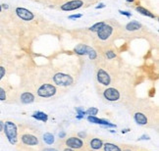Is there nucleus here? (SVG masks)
I'll use <instances>...</instances> for the list:
<instances>
[{"instance_id": "nucleus-1", "label": "nucleus", "mask_w": 159, "mask_h": 151, "mask_svg": "<svg viewBox=\"0 0 159 151\" xmlns=\"http://www.w3.org/2000/svg\"><path fill=\"white\" fill-rule=\"evenodd\" d=\"M21 87L33 91L39 101L56 99L66 91L51 82L44 68H29L22 76Z\"/></svg>"}, {"instance_id": "nucleus-2", "label": "nucleus", "mask_w": 159, "mask_h": 151, "mask_svg": "<svg viewBox=\"0 0 159 151\" xmlns=\"http://www.w3.org/2000/svg\"><path fill=\"white\" fill-rule=\"evenodd\" d=\"M103 102L110 104H120L125 108L138 97L136 83L130 73L107 87H96Z\"/></svg>"}, {"instance_id": "nucleus-3", "label": "nucleus", "mask_w": 159, "mask_h": 151, "mask_svg": "<svg viewBox=\"0 0 159 151\" xmlns=\"http://www.w3.org/2000/svg\"><path fill=\"white\" fill-rule=\"evenodd\" d=\"M134 122L146 129H157L159 124V109L154 101L148 98L137 97L128 106Z\"/></svg>"}, {"instance_id": "nucleus-4", "label": "nucleus", "mask_w": 159, "mask_h": 151, "mask_svg": "<svg viewBox=\"0 0 159 151\" xmlns=\"http://www.w3.org/2000/svg\"><path fill=\"white\" fill-rule=\"evenodd\" d=\"M94 65L95 86L99 87H107L111 86L128 73L121 60L107 61L101 58L95 62Z\"/></svg>"}, {"instance_id": "nucleus-5", "label": "nucleus", "mask_w": 159, "mask_h": 151, "mask_svg": "<svg viewBox=\"0 0 159 151\" xmlns=\"http://www.w3.org/2000/svg\"><path fill=\"white\" fill-rule=\"evenodd\" d=\"M119 38H124L123 26L116 20H105V23L94 33L91 40L93 46L98 49L101 47L114 44L115 40Z\"/></svg>"}, {"instance_id": "nucleus-6", "label": "nucleus", "mask_w": 159, "mask_h": 151, "mask_svg": "<svg viewBox=\"0 0 159 151\" xmlns=\"http://www.w3.org/2000/svg\"><path fill=\"white\" fill-rule=\"evenodd\" d=\"M42 145V135L36 127L30 124L19 126L17 146L20 151H38Z\"/></svg>"}, {"instance_id": "nucleus-7", "label": "nucleus", "mask_w": 159, "mask_h": 151, "mask_svg": "<svg viewBox=\"0 0 159 151\" xmlns=\"http://www.w3.org/2000/svg\"><path fill=\"white\" fill-rule=\"evenodd\" d=\"M51 82L57 87L68 91L70 88L76 86L78 78L74 72H71L66 68H52L43 67Z\"/></svg>"}, {"instance_id": "nucleus-8", "label": "nucleus", "mask_w": 159, "mask_h": 151, "mask_svg": "<svg viewBox=\"0 0 159 151\" xmlns=\"http://www.w3.org/2000/svg\"><path fill=\"white\" fill-rule=\"evenodd\" d=\"M124 38L134 39V38H144L150 41V39L154 38L155 35L151 31H149L148 27L143 25L136 20L127 23L123 27Z\"/></svg>"}, {"instance_id": "nucleus-9", "label": "nucleus", "mask_w": 159, "mask_h": 151, "mask_svg": "<svg viewBox=\"0 0 159 151\" xmlns=\"http://www.w3.org/2000/svg\"><path fill=\"white\" fill-rule=\"evenodd\" d=\"M74 52L79 56H88L89 60H93L94 63L101 59L99 51L94 46L87 43H79L74 48Z\"/></svg>"}, {"instance_id": "nucleus-10", "label": "nucleus", "mask_w": 159, "mask_h": 151, "mask_svg": "<svg viewBox=\"0 0 159 151\" xmlns=\"http://www.w3.org/2000/svg\"><path fill=\"white\" fill-rule=\"evenodd\" d=\"M3 131L7 137L8 141L12 145H17L18 143V136H19V127L16 125L14 121L7 120L4 122Z\"/></svg>"}, {"instance_id": "nucleus-11", "label": "nucleus", "mask_w": 159, "mask_h": 151, "mask_svg": "<svg viewBox=\"0 0 159 151\" xmlns=\"http://www.w3.org/2000/svg\"><path fill=\"white\" fill-rule=\"evenodd\" d=\"M60 142L63 144V146L74 149L76 151H82L85 147L84 140L78 135H67L64 138H62V140H60Z\"/></svg>"}, {"instance_id": "nucleus-12", "label": "nucleus", "mask_w": 159, "mask_h": 151, "mask_svg": "<svg viewBox=\"0 0 159 151\" xmlns=\"http://www.w3.org/2000/svg\"><path fill=\"white\" fill-rule=\"evenodd\" d=\"M39 101L36 96L30 89L20 87L19 89H16V103L20 104H32Z\"/></svg>"}, {"instance_id": "nucleus-13", "label": "nucleus", "mask_w": 159, "mask_h": 151, "mask_svg": "<svg viewBox=\"0 0 159 151\" xmlns=\"http://www.w3.org/2000/svg\"><path fill=\"white\" fill-rule=\"evenodd\" d=\"M0 101L7 103H16V89L9 83H0Z\"/></svg>"}, {"instance_id": "nucleus-14", "label": "nucleus", "mask_w": 159, "mask_h": 151, "mask_svg": "<svg viewBox=\"0 0 159 151\" xmlns=\"http://www.w3.org/2000/svg\"><path fill=\"white\" fill-rule=\"evenodd\" d=\"M100 53L102 59L107 60V61H118L120 59V51L114 44L107 45L97 49Z\"/></svg>"}, {"instance_id": "nucleus-15", "label": "nucleus", "mask_w": 159, "mask_h": 151, "mask_svg": "<svg viewBox=\"0 0 159 151\" xmlns=\"http://www.w3.org/2000/svg\"><path fill=\"white\" fill-rule=\"evenodd\" d=\"M85 5L84 0H68L59 5V10L64 12H71L81 9Z\"/></svg>"}, {"instance_id": "nucleus-16", "label": "nucleus", "mask_w": 159, "mask_h": 151, "mask_svg": "<svg viewBox=\"0 0 159 151\" xmlns=\"http://www.w3.org/2000/svg\"><path fill=\"white\" fill-rule=\"evenodd\" d=\"M84 143H85V146L90 149H93L94 151H100L103 146V143H104V140L99 136L88 135L84 140Z\"/></svg>"}, {"instance_id": "nucleus-17", "label": "nucleus", "mask_w": 159, "mask_h": 151, "mask_svg": "<svg viewBox=\"0 0 159 151\" xmlns=\"http://www.w3.org/2000/svg\"><path fill=\"white\" fill-rule=\"evenodd\" d=\"M15 15L19 18L20 20L26 23H30L35 20V14L29 9L23 8V7H16L15 8Z\"/></svg>"}, {"instance_id": "nucleus-18", "label": "nucleus", "mask_w": 159, "mask_h": 151, "mask_svg": "<svg viewBox=\"0 0 159 151\" xmlns=\"http://www.w3.org/2000/svg\"><path fill=\"white\" fill-rule=\"evenodd\" d=\"M100 151H122L121 143H116L111 141H104Z\"/></svg>"}, {"instance_id": "nucleus-19", "label": "nucleus", "mask_w": 159, "mask_h": 151, "mask_svg": "<svg viewBox=\"0 0 159 151\" xmlns=\"http://www.w3.org/2000/svg\"><path fill=\"white\" fill-rule=\"evenodd\" d=\"M134 9L136 10L139 14L143 15V16H145V17L151 18V19H156V18H157L156 14H154L152 11H150V10H149V9H148V8L143 7V6H142V5L136 6V7H134Z\"/></svg>"}, {"instance_id": "nucleus-20", "label": "nucleus", "mask_w": 159, "mask_h": 151, "mask_svg": "<svg viewBox=\"0 0 159 151\" xmlns=\"http://www.w3.org/2000/svg\"><path fill=\"white\" fill-rule=\"evenodd\" d=\"M105 23V21H100V22H97V23H95V24H93V26L91 27H89V28H88L87 29V31L89 32V33H95L98 29L103 26V24Z\"/></svg>"}, {"instance_id": "nucleus-21", "label": "nucleus", "mask_w": 159, "mask_h": 151, "mask_svg": "<svg viewBox=\"0 0 159 151\" xmlns=\"http://www.w3.org/2000/svg\"><path fill=\"white\" fill-rule=\"evenodd\" d=\"M88 120L91 123H94V124H100V125H107V126H110V127H114V125L112 124H109L108 122L104 120H100V119H97L95 116H89L88 117Z\"/></svg>"}, {"instance_id": "nucleus-22", "label": "nucleus", "mask_w": 159, "mask_h": 151, "mask_svg": "<svg viewBox=\"0 0 159 151\" xmlns=\"http://www.w3.org/2000/svg\"><path fill=\"white\" fill-rule=\"evenodd\" d=\"M33 117L35 118L36 120H40L42 121V122H47V120H48V117H47V115L43 112H36L33 115Z\"/></svg>"}, {"instance_id": "nucleus-23", "label": "nucleus", "mask_w": 159, "mask_h": 151, "mask_svg": "<svg viewBox=\"0 0 159 151\" xmlns=\"http://www.w3.org/2000/svg\"><path fill=\"white\" fill-rule=\"evenodd\" d=\"M42 140H43L45 143L47 144H52L54 142V135L52 134H49V132H47V134H45L43 136H42Z\"/></svg>"}, {"instance_id": "nucleus-24", "label": "nucleus", "mask_w": 159, "mask_h": 151, "mask_svg": "<svg viewBox=\"0 0 159 151\" xmlns=\"http://www.w3.org/2000/svg\"><path fill=\"white\" fill-rule=\"evenodd\" d=\"M122 151H137L136 145H131V144H122L121 143Z\"/></svg>"}, {"instance_id": "nucleus-25", "label": "nucleus", "mask_w": 159, "mask_h": 151, "mask_svg": "<svg viewBox=\"0 0 159 151\" xmlns=\"http://www.w3.org/2000/svg\"><path fill=\"white\" fill-rule=\"evenodd\" d=\"M6 74H7V68H6L4 65L0 64V82L5 78Z\"/></svg>"}, {"instance_id": "nucleus-26", "label": "nucleus", "mask_w": 159, "mask_h": 151, "mask_svg": "<svg viewBox=\"0 0 159 151\" xmlns=\"http://www.w3.org/2000/svg\"><path fill=\"white\" fill-rule=\"evenodd\" d=\"M38 151H60V149L57 147V146H43L42 145Z\"/></svg>"}, {"instance_id": "nucleus-27", "label": "nucleus", "mask_w": 159, "mask_h": 151, "mask_svg": "<svg viewBox=\"0 0 159 151\" xmlns=\"http://www.w3.org/2000/svg\"><path fill=\"white\" fill-rule=\"evenodd\" d=\"M97 113H98V109L95 107H91L87 110V112H85V114H88L89 116H96Z\"/></svg>"}, {"instance_id": "nucleus-28", "label": "nucleus", "mask_w": 159, "mask_h": 151, "mask_svg": "<svg viewBox=\"0 0 159 151\" xmlns=\"http://www.w3.org/2000/svg\"><path fill=\"white\" fill-rule=\"evenodd\" d=\"M126 4H128V6H132L133 8H134L136 6L139 5V0H126Z\"/></svg>"}, {"instance_id": "nucleus-29", "label": "nucleus", "mask_w": 159, "mask_h": 151, "mask_svg": "<svg viewBox=\"0 0 159 151\" xmlns=\"http://www.w3.org/2000/svg\"><path fill=\"white\" fill-rule=\"evenodd\" d=\"M59 143H60V145H62L61 147H58V148L60 149V151H76V150H74V149H71V148H68V147L63 146V144L60 142V140H59Z\"/></svg>"}, {"instance_id": "nucleus-30", "label": "nucleus", "mask_w": 159, "mask_h": 151, "mask_svg": "<svg viewBox=\"0 0 159 151\" xmlns=\"http://www.w3.org/2000/svg\"><path fill=\"white\" fill-rule=\"evenodd\" d=\"M119 13L121 15H124V16L128 17V18H130L132 16V14L130 13V12H126V11H122V10H119Z\"/></svg>"}, {"instance_id": "nucleus-31", "label": "nucleus", "mask_w": 159, "mask_h": 151, "mask_svg": "<svg viewBox=\"0 0 159 151\" xmlns=\"http://www.w3.org/2000/svg\"><path fill=\"white\" fill-rule=\"evenodd\" d=\"M82 17H83L82 14H75V15L69 16L68 18H69V19H79V18H82Z\"/></svg>"}, {"instance_id": "nucleus-32", "label": "nucleus", "mask_w": 159, "mask_h": 151, "mask_svg": "<svg viewBox=\"0 0 159 151\" xmlns=\"http://www.w3.org/2000/svg\"><path fill=\"white\" fill-rule=\"evenodd\" d=\"M137 151H148V149H145L143 147H140V146H137Z\"/></svg>"}, {"instance_id": "nucleus-33", "label": "nucleus", "mask_w": 159, "mask_h": 151, "mask_svg": "<svg viewBox=\"0 0 159 151\" xmlns=\"http://www.w3.org/2000/svg\"><path fill=\"white\" fill-rule=\"evenodd\" d=\"M1 6H2V9H4V10H8L9 9L8 4H1Z\"/></svg>"}, {"instance_id": "nucleus-34", "label": "nucleus", "mask_w": 159, "mask_h": 151, "mask_svg": "<svg viewBox=\"0 0 159 151\" xmlns=\"http://www.w3.org/2000/svg\"><path fill=\"white\" fill-rule=\"evenodd\" d=\"M3 127H4V122L3 121H0V131H3Z\"/></svg>"}, {"instance_id": "nucleus-35", "label": "nucleus", "mask_w": 159, "mask_h": 151, "mask_svg": "<svg viewBox=\"0 0 159 151\" xmlns=\"http://www.w3.org/2000/svg\"><path fill=\"white\" fill-rule=\"evenodd\" d=\"M96 1H98V0H84V2H87V3H94Z\"/></svg>"}, {"instance_id": "nucleus-36", "label": "nucleus", "mask_w": 159, "mask_h": 151, "mask_svg": "<svg viewBox=\"0 0 159 151\" xmlns=\"http://www.w3.org/2000/svg\"><path fill=\"white\" fill-rule=\"evenodd\" d=\"M82 151H94V150H93V149H90V148H89V147H87V146H85Z\"/></svg>"}, {"instance_id": "nucleus-37", "label": "nucleus", "mask_w": 159, "mask_h": 151, "mask_svg": "<svg viewBox=\"0 0 159 151\" xmlns=\"http://www.w3.org/2000/svg\"><path fill=\"white\" fill-rule=\"evenodd\" d=\"M103 7H105V5L104 4H99V6H96V9H99V8H103Z\"/></svg>"}, {"instance_id": "nucleus-38", "label": "nucleus", "mask_w": 159, "mask_h": 151, "mask_svg": "<svg viewBox=\"0 0 159 151\" xmlns=\"http://www.w3.org/2000/svg\"><path fill=\"white\" fill-rule=\"evenodd\" d=\"M2 10H3V9H2V6H1V4H0V14L2 13Z\"/></svg>"}]
</instances>
